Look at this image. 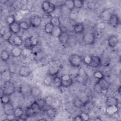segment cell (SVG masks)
I'll use <instances>...</instances> for the list:
<instances>
[{
    "label": "cell",
    "mask_w": 121,
    "mask_h": 121,
    "mask_svg": "<svg viewBox=\"0 0 121 121\" xmlns=\"http://www.w3.org/2000/svg\"><path fill=\"white\" fill-rule=\"evenodd\" d=\"M85 27L83 24L78 23L74 25L73 28V31L75 34H80L83 32L84 31Z\"/></svg>",
    "instance_id": "d6986e66"
},
{
    "label": "cell",
    "mask_w": 121,
    "mask_h": 121,
    "mask_svg": "<svg viewBox=\"0 0 121 121\" xmlns=\"http://www.w3.org/2000/svg\"><path fill=\"white\" fill-rule=\"evenodd\" d=\"M74 1V8L81 9L84 5V1L82 0H75Z\"/></svg>",
    "instance_id": "ab89813d"
},
{
    "label": "cell",
    "mask_w": 121,
    "mask_h": 121,
    "mask_svg": "<svg viewBox=\"0 0 121 121\" xmlns=\"http://www.w3.org/2000/svg\"><path fill=\"white\" fill-rule=\"evenodd\" d=\"M12 33L9 31L8 32H7V33H6L3 36L1 37V38L5 41H8V40L9 39L10 37H11V36L12 35Z\"/></svg>",
    "instance_id": "f5cc1de1"
},
{
    "label": "cell",
    "mask_w": 121,
    "mask_h": 121,
    "mask_svg": "<svg viewBox=\"0 0 121 121\" xmlns=\"http://www.w3.org/2000/svg\"><path fill=\"white\" fill-rule=\"evenodd\" d=\"M69 35L67 31H63L58 37V39L60 43L62 44H65L69 41Z\"/></svg>",
    "instance_id": "9c48e42d"
},
{
    "label": "cell",
    "mask_w": 121,
    "mask_h": 121,
    "mask_svg": "<svg viewBox=\"0 0 121 121\" xmlns=\"http://www.w3.org/2000/svg\"><path fill=\"white\" fill-rule=\"evenodd\" d=\"M97 82L99 84V85L101 86V87L104 90L107 91L108 89L110 87V84L109 82L105 79L104 78H102L98 80Z\"/></svg>",
    "instance_id": "44dd1931"
},
{
    "label": "cell",
    "mask_w": 121,
    "mask_h": 121,
    "mask_svg": "<svg viewBox=\"0 0 121 121\" xmlns=\"http://www.w3.org/2000/svg\"><path fill=\"white\" fill-rule=\"evenodd\" d=\"M70 64L73 67H79L82 62V58L81 56L77 54L70 55L69 58Z\"/></svg>",
    "instance_id": "3957f363"
},
{
    "label": "cell",
    "mask_w": 121,
    "mask_h": 121,
    "mask_svg": "<svg viewBox=\"0 0 121 121\" xmlns=\"http://www.w3.org/2000/svg\"><path fill=\"white\" fill-rule=\"evenodd\" d=\"M50 23L53 26H60V21L59 17H51L50 19Z\"/></svg>",
    "instance_id": "1f68e13d"
},
{
    "label": "cell",
    "mask_w": 121,
    "mask_h": 121,
    "mask_svg": "<svg viewBox=\"0 0 121 121\" xmlns=\"http://www.w3.org/2000/svg\"><path fill=\"white\" fill-rule=\"evenodd\" d=\"M23 114L24 111L21 107H18L14 109L13 114L16 118H21L23 115Z\"/></svg>",
    "instance_id": "603a6c76"
},
{
    "label": "cell",
    "mask_w": 121,
    "mask_h": 121,
    "mask_svg": "<svg viewBox=\"0 0 121 121\" xmlns=\"http://www.w3.org/2000/svg\"><path fill=\"white\" fill-rule=\"evenodd\" d=\"M105 111L106 113L110 115H112L115 113H117L118 111V106L115 105L106 106Z\"/></svg>",
    "instance_id": "e0dca14e"
},
{
    "label": "cell",
    "mask_w": 121,
    "mask_h": 121,
    "mask_svg": "<svg viewBox=\"0 0 121 121\" xmlns=\"http://www.w3.org/2000/svg\"><path fill=\"white\" fill-rule=\"evenodd\" d=\"M55 9H56L55 5L53 3L51 2L50 7L46 13L49 15H50L54 12V11L55 10Z\"/></svg>",
    "instance_id": "c3c4849f"
},
{
    "label": "cell",
    "mask_w": 121,
    "mask_h": 121,
    "mask_svg": "<svg viewBox=\"0 0 121 121\" xmlns=\"http://www.w3.org/2000/svg\"><path fill=\"white\" fill-rule=\"evenodd\" d=\"M73 104H74V105L77 107V108H81L83 107V105H84V104L82 103V102L79 99V98L78 97V98H76L74 102H73Z\"/></svg>",
    "instance_id": "7bdbcfd3"
},
{
    "label": "cell",
    "mask_w": 121,
    "mask_h": 121,
    "mask_svg": "<svg viewBox=\"0 0 121 121\" xmlns=\"http://www.w3.org/2000/svg\"><path fill=\"white\" fill-rule=\"evenodd\" d=\"M31 72L32 71L29 67L26 66H22L19 69L18 74L21 77H26L30 75Z\"/></svg>",
    "instance_id": "8992f818"
},
{
    "label": "cell",
    "mask_w": 121,
    "mask_h": 121,
    "mask_svg": "<svg viewBox=\"0 0 121 121\" xmlns=\"http://www.w3.org/2000/svg\"><path fill=\"white\" fill-rule=\"evenodd\" d=\"M50 4H51V2L48 0H45L43 2V3H42L41 7L43 10L44 12H47V11L48 10V9L50 7Z\"/></svg>",
    "instance_id": "8d00e7d4"
},
{
    "label": "cell",
    "mask_w": 121,
    "mask_h": 121,
    "mask_svg": "<svg viewBox=\"0 0 121 121\" xmlns=\"http://www.w3.org/2000/svg\"><path fill=\"white\" fill-rule=\"evenodd\" d=\"M108 24L112 27L117 26L119 24V18L118 16L115 14H112L109 20Z\"/></svg>",
    "instance_id": "52a82bcc"
},
{
    "label": "cell",
    "mask_w": 121,
    "mask_h": 121,
    "mask_svg": "<svg viewBox=\"0 0 121 121\" xmlns=\"http://www.w3.org/2000/svg\"><path fill=\"white\" fill-rule=\"evenodd\" d=\"M24 43V40L21 36L16 35L14 38L12 44L15 46H20Z\"/></svg>",
    "instance_id": "ffe728a7"
},
{
    "label": "cell",
    "mask_w": 121,
    "mask_h": 121,
    "mask_svg": "<svg viewBox=\"0 0 121 121\" xmlns=\"http://www.w3.org/2000/svg\"><path fill=\"white\" fill-rule=\"evenodd\" d=\"M53 26H54L50 22L46 24L44 27V30L45 33L48 34H51Z\"/></svg>",
    "instance_id": "d6a6232c"
},
{
    "label": "cell",
    "mask_w": 121,
    "mask_h": 121,
    "mask_svg": "<svg viewBox=\"0 0 121 121\" xmlns=\"http://www.w3.org/2000/svg\"><path fill=\"white\" fill-rule=\"evenodd\" d=\"M36 101H37V103H38L39 105H40V107L41 108V109L42 110V109H43L45 107V106L46 105L44 98V99H43V98L38 99L37 100H36Z\"/></svg>",
    "instance_id": "f907efd6"
},
{
    "label": "cell",
    "mask_w": 121,
    "mask_h": 121,
    "mask_svg": "<svg viewBox=\"0 0 121 121\" xmlns=\"http://www.w3.org/2000/svg\"><path fill=\"white\" fill-rule=\"evenodd\" d=\"M95 34L93 32H88L83 37L84 42L88 45L94 44L95 40Z\"/></svg>",
    "instance_id": "277c9868"
},
{
    "label": "cell",
    "mask_w": 121,
    "mask_h": 121,
    "mask_svg": "<svg viewBox=\"0 0 121 121\" xmlns=\"http://www.w3.org/2000/svg\"><path fill=\"white\" fill-rule=\"evenodd\" d=\"M31 107V108L36 112L37 111H39L42 110L41 108L40 107V105H39L38 103H37L36 100H35V101H34L31 104L30 106Z\"/></svg>",
    "instance_id": "d590c367"
},
{
    "label": "cell",
    "mask_w": 121,
    "mask_h": 121,
    "mask_svg": "<svg viewBox=\"0 0 121 121\" xmlns=\"http://www.w3.org/2000/svg\"><path fill=\"white\" fill-rule=\"evenodd\" d=\"M60 78H61L62 81H67V80H69L71 79V76L69 74H68L63 75L62 76H61L60 77Z\"/></svg>",
    "instance_id": "9f6ffc18"
},
{
    "label": "cell",
    "mask_w": 121,
    "mask_h": 121,
    "mask_svg": "<svg viewBox=\"0 0 121 121\" xmlns=\"http://www.w3.org/2000/svg\"><path fill=\"white\" fill-rule=\"evenodd\" d=\"M61 83L62 80L60 77L57 76L53 77V84L56 87H61Z\"/></svg>",
    "instance_id": "f1b7e54d"
},
{
    "label": "cell",
    "mask_w": 121,
    "mask_h": 121,
    "mask_svg": "<svg viewBox=\"0 0 121 121\" xmlns=\"http://www.w3.org/2000/svg\"><path fill=\"white\" fill-rule=\"evenodd\" d=\"M0 102L2 104H5L10 103V95L3 94L0 97Z\"/></svg>",
    "instance_id": "f546056e"
},
{
    "label": "cell",
    "mask_w": 121,
    "mask_h": 121,
    "mask_svg": "<svg viewBox=\"0 0 121 121\" xmlns=\"http://www.w3.org/2000/svg\"><path fill=\"white\" fill-rule=\"evenodd\" d=\"M31 42L32 46V48L34 46H35L38 44L39 43V40L37 37L35 35H33L30 37Z\"/></svg>",
    "instance_id": "b9f144b4"
},
{
    "label": "cell",
    "mask_w": 121,
    "mask_h": 121,
    "mask_svg": "<svg viewBox=\"0 0 121 121\" xmlns=\"http://www.w3.org/2000/svg\"><path fill=\"white\" fill-rule=\"evenodd\" d=\"M1 90L3 92V94L10 96L15 92L16 87L14 84L12 82L8 80L4 82L3 88H1Z\"/></svg>",
    "instance_id": "7a4b0ae2"
},
{
    "label": "cell",
    "mask_w": 121,
    "mask_h": 121,
    "mask_svg": "<svg viewBox=\"0 0 121 121\" xmlns=\"http://www.w3.org/2000/svg\"><path fill=\"white\" fill-rule=\"evenodd\" d=\"M53 99H54V97H52V96H51V95L48 96L44 98L45 104H46V105L48 106H50L51 107Z\"/></svg>",
    "instance_id": "ee69618b"
},
{
    "label": "cell",
    "mask_w": 121,
    "mask_h": 121,
    "mask_svg": "<svg viewBox=\"0 0 121 121\" xmlns=\"http://www.w3.org/2000/svg\"><path fill=\"white\" fill-rule=\"evenodd\" d=\"M119 42L118 38L115 35H111L108 38V43L110 47L112 48L115 47Z\"/></svg>",
    "instance_id": "7c38bea8"
},
{
    "label": "cell",
    "mask_w": 121,
    "mask_h": 121,
    "mask_svg": "<svg viewBox=\"0 0 121 121\" xmlns=\"http://www.w3.org/2000/svg\"><path fill=\"white\" fill-rule=\"evenodd\" d=\"M5 21L7 24L9 26L16 21V17L13 15L8 16L5 18Z\"/></svg>",
    "instance_id": "e575fe53"
},
{
    "label": "cell",
    "mask_w": 121,
    "mask_h": 121,
    "mask_svg": "<svg viewBox=\"0 0 121 121\" xmlns=\"http://www.w3.org/2000/svg\"><path fill=\"white\" fill-rule=\"evenodd\" d=\"M24 46L25 48L27 49H30L32 48V46L31 42L30 37H27L25 38L24 40Z\"/></svg>",
    "instance_id": "836d02e7"
},
{
    "label": "cell",
    "mask_w": 121,
    "mask_h": 121,
    "mask_svg": "<svg viewBox=\"0 0 121 121\" xmlns=\"http://www.w3.org/2000/svg\"><path fill=\"white\" fill-rule=\"evenodd\" d=\"M31 53H32V52L31 49H27L25 48L24 49H23L22 54H23L26 57H27L28 56L30 55Z\"/></svg>",
    "instance_id": "11a10c76"
},
{
    "label": "cell",
    "mask_w": 121,
    "mask_h": 121,
    "mask_svg": "<svg viewBox=\"0 0 121 121\" xmlns=\"http://www.w3.org/2000/svg\"><path fill=\"white\" fill-rule=\"evenodd\" d=\"M94 120V121H101L102 120V119L101 118V117H95V118Z\"/></svg>",
    "instance_id": "680465c9"
},
{
    "label": "cell",
    "mask_w": 121,
    "mask_h": 121,
    "mask_svg": "<svg viewBox=\"0 0 121 121\" xmlns=\"http://www.w3.org/2000/svg\"><path fill=\"white\" fill-rule=\"evenodd\" d=\"M62 32L61 28L60 26H54L52 32L51 33V35L55 37H58L59 36L60 34Z\"/></svg>",
    "instance_id": "7402d4cb"
},
{
    "label": "cell",
    "mask_w": 121,
    "mask_h": 121,
    "mask_svg": "<svg viewBox=\"0 0 121 121\" xmlns=\"http://www.w3.org/2000/svg\"><path fill=\"white\" fill-rule=\"evenodd\" d=\"M117 90H118V92L119 94L120 95V94H121V86H120L119 87Z\"/></svg>",
    "instance_id": "91938a15"
},
{
    "label": "cell",
    "mask_w": 121,
    "mask_h": 121,
    "mask_svg": "<svg viewBox=\"0 0 121 121\" xmlns=\"http://www.w3.org/2000/svg\"><path fill=\"white\" fill-rule=\"evenodd\" d=\"M46 114L50 118H53L56 116V110L50 107L47 109L46 111Z\"/></svg>",
    "instance_id": "83f0119b"
},
{
    "label": "cell",
    "mask_w": 121,
    "mask_h": 121,
    "mask_svg": "<svg viewBox=\"0 0 121 121\" xmlns=\"http://www.w3.org/2000/svg\"><path fill=\"white\" fill-rule=\"evenodd\" d=\"M53 77L48 74L44 78L43 82L44 85L46 86H50L53 83Z\"/></svg>",
    "instance_id": "484cf974"
},
{
    "label": "cell",
    "mask_w": 121,
    "mask_h": 121,
    "mask_svg": "<svg viewBox=\"0 0 121 121\" xmlns=\"http://www.w3.org/2000/svg\"><path fill=\"white\" fill-rule=\"evenodd\" d=\"M74 121H83L81 116L80 115H77L76 116L74 119Z\"/></svg>",
    "instance_id": "6f0895ef"
},
{
    "label": "cell",
    "mask_w": 121,
    "mask_h": 121,
    "mask_svg": "<svg viewBox=\"0 0 121 121\" xmlns=\"http://www.w3.org/2000/svg\"><path fill=\"white\" fill-rule=\"evenodd\" d=\"M42 94V91L38 86H33L31 87V95L34 98H38Z\"/></svg>",
    "instance_id": "9a60e30c"
},
{
    "label": "cell",
    "mask_w": 121,
    "mask_h": 121,
    "mask_svg": "<svg viewBox=\"0 0 121 121\" xmlns=\"http://www.w3.org/2000/svg\"><path fill=\"white\" fill-rule=\"evenodd\" d=\"M111 59L108 57H103L101 58V62H100V66L106 67H108L111 64Z\"/></svg>",
    "instance_id": "4316f807"
},
{
    "label": "cell",
    "mask_w": 121,
    "mask_h": 121,
    "mask_svg": "<svg viewBox=\"0 0 121 121\" xmlns=\"http://www.w3.org/2000/svg\"><path fill=\"white\" fill-rule=\"evenodd\" d=\"M101 58L98 56L92 55L90 66L92 68H97L100 66Z\"/></svg>",
    "instance_id": "8fae6325"
},
{
    "label": "cell",
    "mask_w": 121,
    "mask_h": 121,
    "mask_svg": "<svg viewBox=\"0 0 121 121\" xmlns=\"http://www.w3.org/2000/svg\"><path fill=\"white\" fill-rule=\"evenodd\" d=\"M73 84V79L71 78L67 81H62L61 87H68Z\"/></svg>",
    "instance_id": "f6af8a7d"
},
{
    "label": "cell",
    "mask_w": 121,
    "mask_h": 121,
    "mask_svg": "<svg viewBox=\"0 0 121 121\" xmlns=\"http://www.w3.org/2000/svg\"><path fill=\"white\" fill-rule=\"evenodd\" d=\"M63 6L69 10L71 11L74 8V1L72 0H67L64 1Z\"/></svg>",
    "instance_id": "cb8c5ba5"
},
{
    "label": "cell",
    "mask_w": 121,
    "mask_h": 121,
    "mask_svg": "<svg viewBox=\"0 0 121 121\" xmlns=\"http://www.w3.org/2000/svg\"><path fill=\"white\" fill-rule=\"evenodd\" d=\"M82 119L83 121H88L90 119V116L89 115V114L86 113V112H82L80 113V114Z\"/></svg>",
    "instance_id": "816d5d0a"
},
{
    "label": "cell",
    "mask_w": 121,
    "mask_h": 121,
    "mask_svg": "<svg viewBox=\"0 0 121 121\" xmlns=\"http://www.w3.org/2000/svg\"><path fill=\"white\" fill-rule=\"evenodd\" d=\"M112 12L111 11L110 9H105L104 11H102V12L100 14V17L102 18V19L108 21L110 18L111 15H112Z\"/></svg>",
    "instance_id": "2e32d148"
},
{
    "label": "cell",
    "mask_w": 121,
    "mask_h": 121,
    "mask_svg": "<svg viewBox=\"0 0 121 121\" xmlns=\"http://www.w3.org/2000/svg\"><path fill=\"white\" fill-rule=\"evenodd\" d=\"M19 23L21 29H22L23 30H27L30 27V25L26 21H22L19 22Z\"/></svg>",
    "instance_id": "f35d334b"
},
{
    "label": "cell",
    "mask_w": 121,
    "mask_h": 121,
    "mask_svg": "<svg viewBox=\"0 0 121 121\" xmlns=\"http://www.w3.org/2000/svg\"><path fill=\"white\" fill-rule=\"evenodd\" d=\"M94 76L95 78H97L98 80L104 78V75L103 72L99 70L95 71L94 73Z\"/></svg>",
    "instance_id": "bcb514c9"
},
{
    "label": "cell",
    "mask_w": 121,
    "mask_h": 121,
    "mask_svg": "<svg viewBox=\"0 0 121 121\" xmlns=\"http://www.w3.org/2000/svg\"><path fill=\"white\" fill-rule=\"evenodd\" d=\"M106 106L112 105H118V100L117 98L114 96H109L107 98L105 101Z\"/></svg>",
    "instance_id": "5bb4252c"
},
{
    "label": "cell",
    "mask_w": 121,
    "mask_h": 121,
    "mask_svg": "<svg viewBox=\"0 0 121 121\" xmlns=\"http://www.w3.org/2000/svg\"><path fill=\"white\" fill-rule=\"evenodd\" d=\"M78 98L82 102V103L84 104L89 101V97L87 95H84V94L82 95Z\"/></svg>",
    "instance_id": "681fc988"
},
{
    "label": "cell",
    "mask_w": 121,
    "mask_h": 121,
    "mask_svg": "<svg viewBox=\"0 0 121 121\" xmlns=\"http://www.w3.org/2000/svg\"><path fill=\"white\" fill-rule=\"evenodd\" d=\"M42 22V18L38 15H35L31 17L30 21V25L33 27H38L41 25Z\"/></svg>",
    "instance_id": "5b68a950"
},
{
    "label": "cell",
    "mask_w": 121,
    "mask_h": 121,
    "mask_svg": "<svg viewBox=\"0 0 121 121\" xmlns=\"http://www.w3.org/2000/svg\"><path fill=\"white\" fill-rule=\"evenodd\" d=\"M9 31L13 34L17 35L18 33H19L21 30L20 27L19 23L16 21L11 25L9 26Z\"/></svg>",
    "instance_id": "ba28073f"
},
{
    "label": "cell",
    "mask_w": 121,
    "mask_h": 121,
    "mask_svg": "<svg viewBox=\"0 0 121 121\" xmlns=\"http://www.w3.org/2000/svg\"><path fill=\"white\" fill-rule=\"evenodd\" d=\"M94 91L97 93H105L107 91L104 90L101 86L99 85V84L97 82L94 85Z\"/></svg>",
    "instance_id": "4dcf8cb0"
},
{
    "label": "cell",
    "mask_w": 121,
    "mask_h": 121,
    "mask_svg": "<svg viewBox=\"0 0 121 121\" xmlns=\"http://www.w3.org/2000/svg\"><path fill=\"white\" fill-rule=\"evenodd\" d=\"M23 52V49L19 46H15L11 51V54L13 57L18 58L20 57Z\"/></svg>",
    "instance_id": "4fadbf2b"
},
{
    "label": "cell",
    "mask_w": 121,
    "mask_h": 121,
    "mask_svg": "<svg viewBox=\"0 0 121 121\" xmlns=\"http://www.w3.org/2000/svg\"><path fill=\"white\" fill-rule=\"evenodd\" d=\"M0 57V59L2 61L6 62L9 59L10 54L9 53L7 50H4L1 52Z\"/></svg>",
    "instance_id": "d4e9b609"
},
{
    "label": "cell",
    "mask_w": 121,
    "mask_h": 121,
    "mask_svg": "<svg viewBox=\"0 0 121 121\" xmlns=\"http://www.w3.org/2000/svg\"><path fill=\"white\" fill-rule=\"evenodd\" d=\"M91 61V56L86 55L82 58V62L86 65L90 66Z\"/></svg>",
    "instance_id": "60d3db41"
},
{
    "label": "cell",
    "mask_w": 121,
    "mask_h": 121,
    "mask_svg": "<svg viewBox=\"0 0 121 121\" xmlns=\"http://www.w3.org/2000/svg\"><path fill=\"white\" fill-rule=\"evenodd\" d=\"M31 87L28 85H22L20 87V91L21 93L25 96H28L31 95Z\"/></svg>",
    "instance_id": "ac0fdd59"
},
{
    "label": "cell",
    "mask_w": 121,
    "mask_h": 121,
    "mask_svg": "<svg viewBox=\"0 0 121 121\" xmlns=\"http://www.w3.org/2000/svg\"><path fill=\"white\" fill-rule=\"evenodd\" d=\"M9 31V27H7L6 26L2 27V28H1V30H0V36H1V37L2 36H3L6 33L8 32Z\"/></svg>",
    "instance_id": "db71d44e"
},
{
    "label": "cell",
    "mask_w": 121,
    "mask_h": 121,
    "mask_svg": "<svg viewBox=\"0 0 121 121\" xmlns=\"http://www.w3.org/2000/svg\"><path fill=\"white\" fill-rule=\"evenodd\" d=\"M61 68V63L60 61L55 60L52 61L48 69V74L53 77L57 76Z\"/></svg>",
    "instance_id": "6da1fadb"
},
{
    "label": "cell",
    "mask_w": 121,
    "mask_h": 121,
    "mask_svg": "<svg viewBox=\"0 0 121 121\" xmlns=\"http://www.w3.org/2000/svg\"><path fill=\"white\" fill-rule=\"evenodd\" d=\"M35 112L31 108L30 106L28 107L26 111V115L27 117H29L35 113Z\"/></svg>",
    "instance_id": "7dc6e473"
},
{
    "label": "cell",
    "mask_w": 121,
    "mask_h": 121,
    "mask_svg": "<svg viewBox=\"0 0 121 121\" xmlns=\"http://www.w3.org/2000/svg\"><path fill=\"white\" fill-rule=\"evenodd\" d=\"M3 108L4 110V112L5 114L6 115V116L13 114L15 109L14 108L11 103H9V104H3Z\"/></svg>",
    "instance_id": "30bf717a"
},
{
    "label": "cell",
    "mask_w": 121,
    "mask_h": 121,
    "mask_svg": "<svg viewBox=\"0 0 121 121\" xmlns=\"http://www.w3.org/2000/svg\"><path fill=\"white\" fill-rule=\"evenodd\" d=\"M60 102L59 100V99H58L57 98H54V99L52 101L51 106L50 107H52V108L57 110L60 106Z\"/></svg>",
    "instance_id": "74e56055"
}]
</instances>
